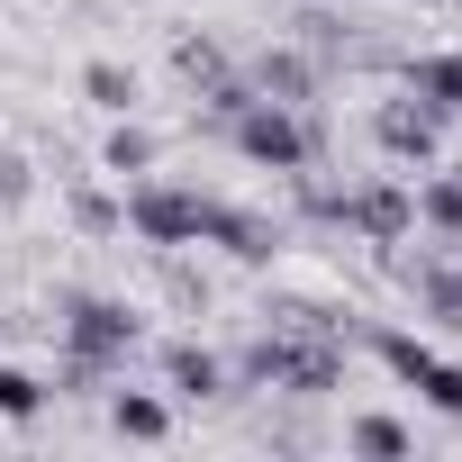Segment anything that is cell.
I'll return each mask as SVG.
<instances>
[{
  "label": "cell",
  "instance_id": "obj_13",
  "mask_svg": "<svg viewBox=\"0 0 462 462\" xmlns=\"http://www.w3.org/2000/svg\"><path fill=\"white\" fill-rule=\"evenodd\" d=\"M354 453H372V462H399L408 453V426L399 417H354V435H345Z\"/></svg>",
  "mask_w": 462,
  "mask_h": 462
},
{
  "label": "cell",
  "instance_id": "obj_7",
  "mask_svg": "<svg viewBox=\"0 0 462 462\" xmlns=\"http://www.w3.org/2000/svg\"><path fill=\"white\" fill-rule=\"evenodd\" d=\"M408 100H426L435 118H462V55H417L408 64Z\"/></svg>",
  "mask_w": 462,
  "mask_h": 462
},
{
  "label": "cell",
  "instance_id": "obj_6",
  "mask_svg": "<svg viewBox=\"0 0 462 462\" xmlns=\"http://www.w3.org/2000/svg\"><path fill=\"white\" fill-rule=\"evenodd\" d=\"M435 109L426 100H390V109H372V136H381V154L390 163H435Z\"/></svg>",
  "mask_w": 462,
  "mask_h": 462
},
{
  "label": "cell",
  "instance_id": "obj_18",
  "mask_svg": "<svg viewBox=\"0 0 462 462\" xmlns=\"http://www.w3.org/2000/svg\"><path fill=\"white\" fill-rule=\"evenodd\" d=\"M0 199H28V163L19 154H0Z\"/></svg>",
  "mask_w": 462,
  "mask_h": 462
},
{
  "label": "cell",
  "instance_id": "obj_2",
  "mask_svg": "<svg viewBox=\"0 0 462 462\" xmlns=\"http://www.w3.org/2000/svg\"><path fill=\"white\" fill-rule=\"evenodd\" d=\"M127 226H136L154 254H181V245H199V236H208V199H199V190H181V181L136 172V181H127Z\"/></svg>",
  "mask_w": 462,
  "mask_h": 462
},
{
  "label": "cell",
  "instance_id": "obj_10",
  "mask_svg": "<svg viewBox=\"0 0 462 462\" xmlns=\"http://www.w3.org/2000/svg\"><path fill=\"white\" fill-rule=\"evenodd\" d=\"M163 372H172V390H181V399H217V390H226V363H217V354H199V345H172V354H163Z\"/></svg>",
  "mask_w": 462,
  "mask_h": 462
},
{
  "label": "cell",
  "instance_id": "obj_15",
  "mask_svg": "<svg viewBox=\"0 0 462 462\" xmlns=\"http://www.w3.org/2000/svg\"><path fill=\"white\" fill-rule=\"evenodd\" d=\"M417 217H435L444 236L462 245V172H444V181H426V199H417Z\"/></svg>",
  "mask_w": 462,
  "mask_h": 462
},
{
  "label": "cell",
  "instance_id": "obj_5",
  "mask_svg": "<svg viewBox=\"0 0 462 462\" xmlns=\"http://www.w3.org/2000/svg\"><path fill=\"white\" fill-rule=\"evenodd\" d=\"M199 245H226L236 263H273L282 254V226L263 217V208H226V199H208V236Z\"/></svg>",
  "mask_w": 462,
  "mask_h": 462
},
{
  "label": "cell",
  "instance_id": "obj_14",
  "mask_svg": "<svg viewBox=\"0 0 462 462\" xmlns=\"http://www.w3.org/2000/svg\"><path fill=\"white\" fill-rule=\"evenodd\" d=\"M408 390H417L426 408H444V417H462V363H444V354H435V363H426V372H417Z\"/></svg>",
  "mask_w": 462,
  "mask_h": 462
},
{
  "label": "cell",
  "instance_id": "obj_17",
  "mask_svg": "<svg viewBox=\"0 0 462 462\" xmlns=\"http://www.w3.org/2000/svg\"><path fill=\"white\" fill-rule=\"evenodd\" d=\"M172 64H181V82H208V91L226 82V55H217V46H199V37H181V46H172Z\"/></svg>",
  "mask_w": 462,
  "mask_h": 462
},
{
  "label": "cell",
  "instance_id": "obj_12",
  "mask_svg": "<svg viewBox=\"0 0 462 462\" xmlns=\"http://www.w3.org/2000/svg\"><path fill=\"white\" fill-rule=\"evenodd\" d=\"M37 408H46V381H37V372H19V363H0V417L28 426Z\"/></svg>",
  "mask_w": 462,
  "mask_h": 462
},
{
  "label": "cell",
  "instance_id": "obj_3",
  "mask_svg": "<svg viewBox=\"0 0 462 462\" xmlns=\"http://www.w3.org/2000/svg\"><path fill=\"white\" fill-rule=\"evenodd\" d=\"M64 345H73V372L91 381V372L127 363V345H136V309H118V300H73V318H64Z\"/></svg>",
  "mask_w": 462,
  "mask_h": 462
},
{
  "label": "cell",
  "instance_id": "obj_4",
  "mask_svg": "<svg viewBox=\"0 0 462 462\" xmlns=\"http://www.w3.org/2000/svg\"><path fill=\"white\" fill-rule=\"evenodd\" d=\"M327 217H345L354 236H372V245H399L408 226H417V190L408 181H363V190H345V199H318Z\"/></svg>",
  "mask_w": 462,
  "mask_h": 462
},
{
  "label": "cell",
  "instance_id": "obj_16",
  "mask_svg": "<svg viewBox=\"0 0 462 462\" xmlns=\"http://www.w3.org/2000/svg\"><path fill=\"white\" fill-rule=\"evenodd\" d=\"M254 91H263V100H309V64H300V55H263Z\"/></svg>",
  "mask_w": 462,
  "mask_h": 462
},
{
  "label": "cell",
  "instance_id": "obj_1",
  "mask_svg": "<svg viewBox=\"0 0 462 462\" xmlns=\"http://www.w3.org/2000/svg\"><path fill=\"white\" fill-rule=\"evenodd\" d=\"M226 136H236V154L245 163H263V172H309V154H318V136H309V118H300V100H245L236 118H226Z\"/></svg>",
  "mask_w": 462,
  "mask_h": 462
},
{
  "label": "cell",
  "instance_id": "obj_11",
  "mask_svg": "<svg viewBox=\"0 0 462 462\" xmlns=\"http://www.w3.org/2000/svg\"><path fill=\"white\" fill-rule=\"evenodd\" d=\"M154 154H163V145H154V136H145L136 118H118V127H109V145H100V163H109L118 181H136V172H154Z\"/></svg>",
  "mask_w": 462,
  "mask_h": 462
},
{
  "label": "cell",
  "instance_id": "obj_8",
  "mask_svg": "<svg viewBox=\"0 0 462 462\" xmlns=\"http://www.w3.org/2000/svg\"><path fill=\"white\" fill-rule=\"evenodd\" d=\"M109 426H118L127 444H163V435H172V408H163L154 390H118V399H109Z\"/></svg>",
  "mask_w": 462,
  "mask_h": 462
},
{
  "label": "cell",
  "instance_id": "obj_9",
  "mask_svg": "<svg viewBox=\"0 0 462 462\" xmlns=\"http://www.w3.org/2000/svg\"><path fill=\"white\" fill-rule=\"evenodd\" d=\"M82 100H91V109H109V118H136V73L100 55V64H82Z\"/></svg>",
  "mask_w": 462,
  "mask_h": 462
}]
</instances>
